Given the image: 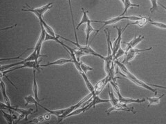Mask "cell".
Here are the masks:
<instances>
[{"label":"cell","mask_w":166,"mask_h":124,"mask_svg":"<svg viewBox=\"0 0 166 124\" xmlns=\"http://www.w3.org/2000/svg\"><path fill=\"white\" fill-rule=\"evenodd\" d=\"M114 63L117 65V66H118L119 68H121V71L123 72V73L120 72V74H121L122 76L126 77V78H127L128 79H130L131 82H132L133 83H135V84H136L137 86H139L140 87H142V88H144L147 90H148V91H149L154 92L155 95H157L158 92L156 89L152 88V87H150L149 85L147 84L146 83L143 82V81L138 79L137 77L134 76L132 73L130 72V70L127 69V68L125 66L123 63H121V62L118 61V60H115Z\"/></svg>","instance_id":"cell-1"},{"label":"cell","mask_w":166,"mask_h":124,"mask_svg":"<svg viewBox=\"0 0 166 124\" xmlns=\"http://www.w3.org/2000/svg\"><path fill=\"white\" fill-rule=\"evenodd\" d=\"M33 68V69L37 70V71H38V72H40V70H41V65H40L38 61H30L26 62V63H24L23 65H21V66H15V67H13V68H11V69L6 70L5 71H1V78H3V77L4 76L6 78H7V79L9 81V82H10L11 84L15 87V89L17 90V88L16 87V86H15L10 79H9V78L7 77V75H6V74H8V73H10V72H12V71H14V70L21 69V68Z\"/></svg>","instance_id":"cell-2"},{"label":"cell","mask_w":166,"mask_h":124,"mask_svg":"<svg viewBox=\"0 0 166 124\" xmlns=\"http://www.w3.org/2000/svg\"><path fill=\"white\" fill-rule=\"evenodd\" d=\"M105 35L107 37V55L106 57H105L104 60L105 61V70L107 74L109 73L110 71L111 68L113 65L114 64V55L112 53V43L110 41V33L107 30H105Z\"/></svg>","instance_id":"cell-3"},{"label":"cell","mask_w":166,"mask_h":124,"mask_svg":"<svg viewBox=\"0 0 166 124\" xmlns=\"http://www.w3.org/2000/svg\"><path fill=\"white\" fill-rule=\"evenodd\" d=\"M143 17L142 16H121V15H119L118 17H113L110 20H107V21H98V20H95V22H99V23H103L104 25L101 28V29H98V30H96V35L93 37V39H94V37L97 35V34L99 33V31L101 30L103 28H105V26H108V25H111V24H114L116 23H118L119 21H121V20H130V21H137V20H139L141 19Z\"/></svg>","instance_id":"cell-4"},{"label":"cell","mask_w":166,"mask_h":124,"mask_svg":"<svg viewBox=\"0 0 166 124\" xmlns=\"http://www.w3.org/2000/svg\"><path fill=\"white\" fill-rule=\"evenodd\" d=\"M41 57H47L46 55H42L37 53V51L34 50L33 52L31 53L29 57H26V59H23L21 60V61L16 62V63H13V64H11L8 65H6V66H1V71H5L6 70H8L9 68H13L15 66H21V65H23L24 63H26L27 61H38V59Z\"/></svg>","instance_id":"cell-5"},{"label":"cell","mask_w":166,"mask_h":124,"mask_svg":"<svg viewBox=\"0 0 166 124\" xmlns=\"http://www.w3.org/2000/svg\"><path fill=\"white\" fill-rule=\"evenodd\" d=\"M60 38L66 40V41H67V42H69L70 43H73V44H74V45H76V47H77L76 48H78V50H80V51L83 52L85 55H93V56H95V57H98L99 58L102 59V60H104L105 57H103L102 55L98 54V52H96L94 51V50H93L92 48V47H91V46L89 44L88 45H85V46H81L80 44H79V43H77L76 42H74L71 41V40H69L68 39H66V38H64V37H62V36H61Z\"/></svg>","instance_id":"cell-6"},{"label":"cell","mask_w":166,"mask_h":124,"mask_svg":"<svg viewBox=\"0 0 166 124\" xmlns=\"http://www.w3.org/2000/svg\"><path fill=\"white\" fill-rule=\"evenodd\" d=\"M0 106H1V110H8L10 112V113L12 114V111H15L18 113L19 114H23L26 117L25 118V119L26 121L28 120V116L30 115V114H33L34 113H36V111H33V109L32 108H29V109H22V108H20L19 107H16V106H11V105H8L7 104H4L3 103L0 104Z\"/></svg>","instance_id":"cell-7"},{"label":"cell","mask_w":166,"mask_h":124,"mask_svg":"<svg viewBox=\"0 0 166 124\" xmlns=\"http://www.w3.org/2000/svg\"><path fill=\"white\" fill-rule=\"evenodd\" d=\"M53 4L54 3L51 2L49 3L46 5H45L42 6V7L40 8H31L29 5H26L29 8H23L21 9V11H29L31 12H33V14H35L36 15V17L38 18V20H41V19H43V15L45 12L49 11L50 8H51L53 7Z\"/></svg>","instance_id":"cell-8"},{"label":"cell","mask_w":166,"mask_h":124,"mask_svg":"<svg viewBox=\"0 0 166 124\" xmlns=\"http://www.w3.org/2000/svg\"><path fill=\"white\" fill-rule=\"evenodd\" d=\"M152 48H153L152 47H150L149 48H146V49H138V48H131V50H130L129 51L125 53L123 63L124 62L129 63V62H130L131 61H132L134 59V57H135L137 55L140 53V52L151 51Z\"/></svg>","instance_id":"cell-9"},{"label":"cell","mask_w":166,"mask_h":124,"mask_svg":"<svg viewBox=\"0 0 166 124\" xmlns=\"http://www.w3.org/2000/svg\"><path fill=\"white\" fill-rule=\"evenodd\" d=\"M114 28L118 31V37H117V39L115 40L114 43H113V45H112V53H113V55H114V57L115 56V55L116 54V52H118V50L121 48V41H122V34H123L125 30L126 29L127 26H125L124 29H122V28L117 27V26L114 27Z\"/></svg>","instance_id":"cell-10"},{"label":"cell","mask_w":166,"mask_h":124,"mask_svg":"<svg viewBox=\"0 0 166 124\" xmlns=\"http://www.w3.org/2000/svg\"><path fill=\"white\" fill-rule=\"evenodd\" d=\"M111 81V77H109L108 74L107 75V77H105L104 79L98 81V82L96 83V86H94L95 95H99L100 94H101V92L103 91V89H104V88L105 87V86L107 85V83L110 82Z\"/></svg>","instance_id":"cell-11"},{"label":"cell","mask_w":166,"mask_h":124,"mask_svg":"<svg viewBox=\"0 0 166 124\" xmlns=\"http://www.w3.org/2000/svg\"><path fill=\"white\" fill-rule=\"evenodd\" d=\"M134 110V108H128L126 104L119 102V103H118L116 105H112V107L109 108V109L106 111V113H107L108 114L114 111H126V112H132L133 113Z\"/></svg>","instance_id":"cell-12"},{"label":"cell","mask_w":166,"mask_h":124,"mask_svg":"<svg viewBox=\"0 0 166 124\" xmlns=\"http://www.w3.org/2000/svg\"><path fill=\"white\" fill-rule=\"evenodd\" d=\"M40 24V26H41V34H40L38 41H37L36 45L35 46V47L33 48V50H36V51H37V53L41 55L40 52H41V49H42L43 43L45 42V37H46V31L45 30V28H44L43 25L42 24Z\"/></svg>","instance_id":"cell-13"},{"label":"cell","mask_w":166,"mask_h":124,"mask_svg":"<svg viewBox=\"0 0 166 124\" xmlns=\"http://www.w3.org/2000/svg\"><path fill=\"white\" fill-rule=\"evenodd\" d=\"M143 39H144V37L142 36L141 35H139V36L135 35V37H134V39L132 40H131L130 42L125 43V44H127L126 48L125 49V53L127 52L131 48L135 47L137 44H139L140 42H141Z\"/></svg>","instance_id":"cell-14"},{"label":"cell","mask_w":166,"mask_h":124,"mask_svg":"<svg viewBox=\"0 0 166 124\" xmlns=\"http://www.w3.org/2000/svg\"><path fill=\"white\" fill-rule=\"evenodd\" d=\"M68 63H74V61L72 59H59V60H55L52 62H49L46 64L41 65V67H48L51 66H61V65H64Z\"/></svg>","instance_id":"cell-15"},{"label":"cell","mask_w":166,"mask_h":124,"mask_svg":"<svg viewBox=\"0 0 166 124\" xmlns=\"http://www.w3.org/2000/svg\"><path fill=\"white\" fill-rule=\"evenodd\" d=\"M79 73L81 74V76L83 77V78L84 79V83H85L87 88V89L89 90V92L92 95V96H94L95 95V88H94V86H93L92 83H91L88 77H87V74L84 73L83 70L81 71V72H80Z\"/></svg>","instance_id":"cell-16"},{"label":"cell","mask_w":166,"mask_h":124,"mask_svg":"<svg viewBox=\"0 0 166 124\" xmlns=\"http://www.w3.org/2000/svg\"><path fill=\"white\" fill-rule=\"evenodd\" d=\"M106 102H110V100H108V99H102L98 97V95L93 96L92 101L89 103V109L92 108H95L96 105L102 103H106Z\"/></svg>","instance_id":"cell-17"},{"label":"cell","mask_w":166,"mask_h":124,"mask_svg":"<svg viewBox=\"0 0 166 124\" xmlns=\"http://www.w3.org/2000/svg\"><path fill=\"white\" fill-rule=\"evenodd\" d=\"M36 69H33V91L34 94V97L36 99V100L37 101H42L45 100V99H40L38 97V86H37V80H36Z\"/></svg>","instance_id":"cell-18"},{"label":"cell","mask_w":166,"mask_h":124,"mask_svg":"<svg viewBox=\"0 0 166 124\" xmlns=\"http://www.w3.org/2000/svg\"><path fill=\"white\" fill-rule=\"evenodd\" d=\"M82 12H83V17L81 19L80 22L78 24V26L76 27V30H79V28L84 24H87V23H92V22L95 23V20H91L89 18L88 15H87V12H88V11H84V9L82 8Z\"/></svg>","instance_id":"cell-19"},{"label":"cell","mask_w":166,"mask_h":124,"mask_svg":"<svg viewBox=\"0 0 166 124\" xmlns=\"http://www.w3.org/2000/svg\"><path fill=\"white\" fill-rule=\"evenodd\" d=\"M1 112L2 113V115L5 118V119L8 124H13L15 121H16L18 117L15 115V114H12L11 113L8 114L6 113V112L4 111V110H1Z\"/></svg>","instance_id":"cell-20"},{"label":"cell","mask_w":166,"mask_h":124,"mask_svg":"<svg viewBox=\"0 0 166 124\" xmlns=\"http://www.w3.org/2000/svg\"><path fill=\"white\" fill-rule=\"evenodd\" d=\"M24 100L25 101H26V103H25V105H24L25 106H26V105L29 104L35 105L36 108V112H37V110H38V105H40V104H39V101H37L36 100L35 97H33L32 95H29V96H27V97H24Z\"/></svg>","instance_id":"cell-21"},{"label":"cell","mask_w":166,"mask_h":124,"mask_svg":"<svg viewBox=\"0 0 166 124\" xmlns=\"http://www.w3.org/2000/svg\"><path fill=\"white\" fill-rule=\"evenodd\" d=\"M1 92L3 96V98L4 99V102L6 104H7L8 105H11V102L9 97H8L7 94H6V85L4 82H3V79L1 78Z\"/></svg>","instance_id":"cell-22"},{"label":"cell","mask_w":166,"mask_h":124,"mask_svg":"<svg viewBox=\"0 0 166 124\" xmlns=\"http://www.w3.org/2000/svg\"><path fill=\"white\" fill-rule=\"evenodd\" d=\"M39 21H40V24H42L43 25V26H44V28H45V29L46 31V33H49V35L54 36V37L57 36V35L55 34L54 29H53L48 24H46V21L44 20V19H41V20H39Z\"/></svg>","instance_id":"cell-23"},{"label":"cell","mask_w":166,"mask_h":124,"mask_svg":"<svg viewBox=\"0 0 166 124\" xmlns=\"http://www.w3.org/2000/svg\"><path fill=\"white\" fill-rule=\"evenodd\" d=\"M124 11L122 12L121 16H125V15L127 13V10L131 7H136V8H139L140 5L139 4H132V3L131 2L130 0H125V2H124Z\"/></svg>","instance_id":"cell-24"},{"label":"cell","mask_w":166,"mask_h":124,"mask_svg":"<svg viewBox=\"0 0 166 124\" xmlns=\"http://www.w3.org/2000/svg\"><path fill=\"white\" fill-rule=\"evenodd\" d=\"M148 20L149 19L145 17H143L140 20H137L135 21L134 22H131V23H129L126 25V26H129L130 25H137V26H139L140 28H143L144 26H145L147 24V23H148Z\"/></svg>","instance_id":"cell-25"},{"label":"cell","mask_w":166,"mask_h":124,"mask_svg":"<svg viewBox=\"0 0 166 124\" xmlns=\"http://www.w3.org/2000/svg\"><path fill=\"white\" fill-rule=\"evenodd\" d=\"M94 31H96V30L93 29V26H92V23H87V26H86V29H85V33H86V43H85V45H88L89 36L91 35V33H92V32H94Z\"/></svg>","instance_id":"cell-26"},{"label":"cell","mask_w":166,"mask_h":124,"mask_svg":"<svg viewBox=\"0 0 166 124\" xmlns=\"http://www.w3.org/2000/svg\"><path fill=\"white\" fill-rule=\"evenodd\" d=\"M89 104H87L85 106H83V108H77V109L75 110L74 111L72 112L71 114H69L68 115L67 117H69L71 116H75V115H78V114H80L83 113H84V112H86L87 110H89Z\"/></svg>","instance_id":"cell-27"},{"label":"cell","mask_w":166,"mask_h":124,"mask_svg":"<svg viewBox=\"0 0 166 124\" xmlns=\"http://www.w3.org/2000/svg\"><path fill=\"white\" fill-rule=\"evenodd\" d=\"M68 3H69V9H70L71 16V20H72V24H73V27H74V30L75 38H76V43H78V37H77V34H76V26H75L74 19V15H73V12H72V7H71V0H68Z\"/></svg>","instance_id":"cell-28"},{"label":"cell","mask_w":166,"mask_h":124,"mask_svg":"<svg viewBox=\"0 0 166 124\" xmlns=\"http://www.w3.org/2000/svg\"><path fill=\"white\" fill-rule=\"evenodd\" d=\"M108 93H109V98H110V99H109V100H110V103L112 105H116L118 103H119V102H120V101H119V100H118V99L115 97L114 94L111 91L110 86H109V89H108Z\"/></svg>","instance_id":"cell-29"},{"label":"cell","mask_w":166,"mask_h":124,"mask_svg":"<svg viewBox=\"0 0 166 124\" xmlns=\"http://www.w3.org/2000/svg\"><path fill=\"white\" fill-rule=\"evenodd\" d=\"M165 94H163L161 96L159 97H148L147 99V100L149 102V105L148 107H149V105H151L152 104H159V102H160V99L163 97H164Z\"/></svg>","instance_id":"cell-30"},{"label":"cell","mask_w":166,"mask_h":124,"mask_svg":"<svg viewBox=\"0 0 166 124\" xmlns=\"http://www.w3.org/2000/svg\"><path fill=\"white\" fill-rule=\"evenodd\" d=\"M148 23L149 24L152 25V26H154L157 28H159V29H166V24L162 22H159V21H152V20L149 19L148 20Z\"/></svg>","instance_id":"cell-31"},{"label":"cell","mask_w":166,"mask_h":124,"mask_svg":"<svg viewBox=\"0 0 166 124\" xmlns=\"http://www.w3.org/2000/svg\"><path fill=\"white\" fill-rule=\"evenodd\" d=\"M46 122L45 118L44 116H39L37 117V118H35V119H33L32 120H31L30 122H28L27 123H44Z\"/></svg>","instance_id":"cell-32"},{"label":"cell","mask_w":166,"mask_h":124,"mask_svg":"<svg viewBox=\"0 0 166 124\" xmlns=\"http://www.w3.org/2000/svg\"><path fill=\"white\" fill-rule=\"evenodd\" d=\"M80 68H81V70H82L83 72L87 74V72H89V71L90 70H93V68H91L90 66H87V65H86L85 64H84L83 61H80Z\"/></svg>","instance_id":"cell-33"},{"label":"cell","mask_w":166,"mask_h":124,"mask_svg":"<svg viewBox=\"0 0 166 124\" xmlns=\"http://www.w3.org/2000/svg\"><path fill=\"white\" fill-rule=\"evenodd\" d=\"M151 1V3H152V7L151 8H150V12H154V11H159L158 9V2L157 0H150Z\"/></svg>","instance_id":"cell-34"},{"label":"cell","mask_w":166,"mask_h":124,"mask_svg":"<svg viewBox=\"0 0 166 124\" xmlns=\"http://www.w3.org/2000/svg\"><path fill=\"white\" fill-rule=\"evenodd\" d=\"M125 55V51L121 48L120 49L118 50V52H116V54L114 57V61L115 60H118V59L119 57H122V56H123Z\"/></svg>","instance_id":"cell-35"},{"label":"cell","mask_w":166,"mask_h":124,"mask_svg":"<svg viewBox=\"0 0 166 124\" xmlns=\"http://www.w3.org/2000/svg\"><path fill=\"white\" fill-rule=\"evenodd\" d=\"M51 115H52V114H51V113H48L45 114V115H44V117H45V118L46 121H49V120H50V119H51Z\"/></svg>","instance_id":"cell-36"},{"label":"cell","mask_w":166,"mask_h":124,"mask_svg":"<svg viewBox=\"0 0 166 124\" xmlns=\"http://www.w3.org/2000/svg\"><path fill=\"white\" fill-rule=\"evenodd\" d=\"M159 4H160V6H161V7H162L163 8H164V9H165V10L166 11V7H165V6L164 5H163V4H161V3H159Z\"/></svg>","instance_id":"cell-37"},{"label":"cell","mask_w":166,"mask_h":124,"mask_svg":"<svg viewBox=\"0 0 166 124\" xmlns=\"http://www.w3.org/2000/svg\"><path fill=\"white\" fill-rule=\"evenodd\" d=\"M121 1L122 2V3H123V4H124V2H125V0H121Z\"/></svg>","instance_id":"cell-38"}]
</instances>
